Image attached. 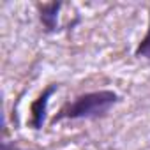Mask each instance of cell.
<instances>
[{"label": "cell", "instance_id": "4", "mask_svg": "<svg viewBox=\"0 0 150 150\" xmlns=\"http://www.w3.org/2000/svg\"><path fill=\"white\" fill-rule=\"evenodd\" d=\"M136 55L138 57H145V58H150V25H148V32L145 35V39L139 42V46L136 48Z\"/></svg>", "mask_w": 150, "mask_h": 150}, {"label": "cell", "instance_id": "1", "mask_svg": "<svg viewBox=\"0 0 150 150\" xmlns=\"http://www.w3.org/2000/svg\"><path fill=\"white\" fill-rule=\"evenodd\" d=\"M117 99H118L117 94H113L110 90L85 94V96L78 97L74 103H71L69 106H65L60 111V115L55 117V122L62 120V118H94V117L104 115L117 103Z\"/></svg>", "mask_w": 150, "mask_h": 150}, {"label": "cell", "instance_id": "3", "mask_svg": "<svg viewBox=\"0 0 150 150\" xmlns=\"http://www.w3.org/2000/svg\"><path fill=\"white\" fill-rule=\"evenodd\" d=\"M60 4H46L41 7V20L42 23L48 27V30H53L57 25V11H58Z\"/></svg>", "mask_w": 150, "mask_h": 150}, {"label": "cell", "instance_id": "2", "mask_svg": "<svg viewBox=\"0 0 150 150\" xmlns=\"http://www.w3.org/2000/svg\"><path fill=\"white\" fill-rule=\"evenodd\" d=\"M55 87H50L34 104H32V125L35 129H41L42 125V120H44V115H46V106H48V97L53 94Z\"/></svg>", "mask_w": 150, "mask_h": 150}]
</instances>
